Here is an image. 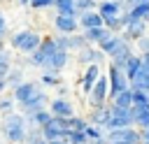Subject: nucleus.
<instances>
[{
	"instance_id": "f03ea898",
	"label": "nucleus",
	"mask_w": 149,
	"mask_h": 144,
	"mask_svg": "<svg viewBox=\"0 0 149 144\" xmlns=\"http://www.w3.org/2000/svg\"><path fill=\"white\" fill-rule=\"evenodd\" d=\"M68 118L65 116H54L51 114V118L42 125V137L47 139V142H51V139H65L68 137Z\"/></svg>"
},
{
	"instance_id": "c03bdc74",
	"label": "nucleus",
	"mask_w": 149,
	"mask_h": 144,
	"mask_svg": "<svg viewBox=\"0 0 149 144\" xmlns=\"http://www.w3.org/2000/svg\"><path fill=\"white\" fill-rule=\"evenodd\" d=\"M7 88H9V84H7V79H5V77H0V93H5Z\"/></svg>"
},
{
	"instance_id": "aec40b11",
	"label": "nucleus",
	"mask_w": 149,
	"mask_h": 144,
	"mask_svg": "<svg viewBox=\"0 0 149 144\" xmlns=\"http://www.w3.org/2000/svg\"><path fill=\"white\" fill-rule=\"evenodd\" d=\"M130 88L133 91H149V67H140V72L130 79Z\"/></svg>"
},
{
	"instance_id": "f704fd0d",
	"label": "nucleus",
	"mask_w": 149,
	"mask_h": 144,
	"mask_svg": "<svg viewBox=\"0 0 149 144\" xmlns=\"http://www.w3.org/2000/svg\"><path fill=\"white\" fill-rule=\"evenodd\" d=\"M9 67H12V56L5 49H0V77H7Z\"/></svg>"
},
{
	"instance_id": "39448f33",
	"label": "nucleus",
	"mask_w": 149,
	"mask_h": 144,
	"mask_svg": "<svg viewBox=\"0 0 149 144\" xmlns=\"http://www.w3.org/2000/svg\"><path fill=\"white\" fill-rule=\"evenodd\" d=\"M107 77H109V98H114L116 93L130 88V79L126 77V72H123L121 67L112 65V63H109V72H107Z\"/></svg>"
},
{
	"instance_id": "f257e3e1",
	"label": "nucleus",
	"mask_w": 149,
	"mask_h": 144,
	"mask_svg": "<svg viewBox=\"0 0 149 144\" xmlns=\"http://www.w3.org/2000/svg\"><path fill=\"white\" fill-rule=\"evenodd\" d=\"M40 42H42V37L35 30H19L16 35L9 37V46L16 49V51H21V53H26V56H30L40 46Z\"/></svg>"
},
{
	"instance_id": "7c9ffc66",
	"label": "nucleus",
	"mask_w": 149,
	"mask_h": 144,
	"mask_svg": "<svg viewBox=\"0 0 149 144\" xmlns=\"http://www.w3.org/2000/svg\"><path fill=\"white\" fill-rule=\"evenodd\" d=\"M5 79H7L9 88H16V86H19L21 81H23V72H21L19 67H14V70L9 67V72H7V77H5Z\"/></svg>"
},
{
	"instance_id": "864d4df0",
	"label": "nucleus",
	"mask_w": 149,
	"mask_h": 144,
	"mask_svg": "<svg viewBox=\"0 0 149 144\" xmlns=\"http://www.w3.org/2000/svg\"><path fill=\"white\" fill-rule=\"evenodd\" d=\"M142 144H149V142H142Z\"/></svg>"
},
{
	"instance_id": "393cba45",
	"label": "nucleus",
	"mask_w": 149,
	"mask_h": 144,
	"mask_svg": "<svg viewBox=\"0 0 149 144\" xmlns=\"http://www.w3.org/2000/svg\"><path fill=\"white\" fill-rule=\"evenodd\" d=\"M140 67H142V56H140V53H133V56L128 58V63H126L123 72H126V77H128V79H133V77L140 72Z\"/></svg>"
},
{
	"instance_id": "a878e982",
	"label": "nucleus",
	"mask_w": 149,
	"mask_h": 144,
	"mask_svg": "<svg viewBox=\"0 0 149 144\" xmlns=\"http://www.w3.org/2000/svg\"><path fill=\"white\" fill-rule=\"evenodd\" d=\"M133 118H135V125H137L140 130L149 128V107H142V109L133 107Z\"/></svg>"
},
{
	"instance_id": "e433bc0d",
	"label": "nucleus",
	"mask_w": 149,
	"mask_h": 144,
	"mask_svg": "<svg viewBox=\"0 0 149 144\" xmlns=\"http://www.w3.org/2000/svg\"><path fill=\"white\" fill-rule=\"evenodd\" d=\"M86 44H88V42H86V37H84V33H81V35H77V33L70 35V49H77V51H79V49H84Z\"/></svg>"
},
{
	"instance_id": "49530a36",
	"label": "nucleus",
	"mask_w": 149,
	"mask_h": 144,
	"mask_svg": "<svg viewBox=\"0 0 149 144\" xmlns=\"http://www.w3.org/2000/svg\"><path fill=\"white\" fill-rule=\"evenodd\" d=\"M142 142H149V128L142 130Z\"/></svg>"
},
{
	"instance_id": "2eb2a0df",
	"label": "nucleus",
	"mask_w": 149,
	"mask_h": 144,
	"mask_svg": "<svg viewBox=\"0 0 149 144\" xmlns=\"http://www.w3.org/2000/svg\"><path fill=\"white\" fill-rule=\"evenodd\" d=\"M98 26H105V19L98 9H91V12H81L79 14V28L81 30H88V28H98Z\"/></svg>"
},
{
	"instance_id": "9b49d317",
	"label": "nucleus",
	"mask_w": 149,
	"mask_h": 144,
	"mask_svg": "<svg viewBox=\"0 0 149 144\" xmlns=\"http://www.w3.org/2000/svg\"><path fill=\"white\" fill-rule=\"evenodd\" d=\"M98 77H100V63H91V65H86L84 67V74H81V91L88 95L91 93V88H93V84L98 81Z\"/></svg>"
},
{
	"instance_id": "0eeeda50",
	"label": "nucleus",
	"mask_w": 149,
	"mask_h": 144,
	"mask_svg": "<svg viewBox=\"0 0 149 144\" xmlns=\"http://www.w3.org/2000/svg\"><path fill=\"white\" fill-rule=\"evenodd\" d=\"M68 63H70V56H68V51H63V49H58L51 58H47V63L42 65L44 67V72H56V74H61L65 67H68Z\"/></svg>"
},
{
	"instance_id": "37998d69",
	"label": "nucleus",
	"mask_w": 149,
	"mask_h": 144,
	"mask_svg": "<svg viewBox=\"0 0 149 144\" xmlns=\"http://www.w3.org/2000/svg\"><path fill=\"white\" fill-rule=\"evenodd\" d=\"M56 91H58V95H61V98H68V93H70L65 84H58V86H56Z\"/></svg>"
},
{
	"instance_id": "a211bd4d",
	"label": "nucleus",
	"mask_w": 149,
	"mask_h": 144,
	"mask_svg": "<svg viewBox=\"0 0 149 144\" xmlns=\"http://www.w3.org/2000/svg\"><path fill=\"white\" fill-rule=\"evenodd\" d=\"M98 12L102 14V19L123 14V2H121V0H100V2H98Z\"/></svg>"
},
{
	"instance_id": "5701e85b",
	"label": "nucleus",
	"mask_w": 149,
	"mask_h": 144,
	"mask_svg": "<svg viewBox=\"0 0 149 144\" xmlns=\"http://www.w3.org/2000/svg\"><path fill=\"white\" fill-rule=\"evenodd\" d=\"M54 7H56V14H65V16H77V5L74 0H54Z\"/></svg>"
},
{
	"instance_id": "423d86ee",
	"label": "nucleus",
	"mask_w": 149,
	"mask_h": 144,
	"mask_svg": "<svg viewBox=\"0 0 149 144\" xmlns=\"http://www.w3.org/2000/svg\"><path fill=\"white\" fill-rule=\"evenodd\" d=\"M128 125H135L133 107H116V105H112V121H109L107 130H114V128H128Z\"/></svg>"
},
{
	"instance_id": "ea45409f",
	"label": "nucleus",
	"mask_w": 149,
	"mask_h": 144,
	"mask_svg": "<svg viewBox=\"0 0 149 144\" xmlns=\"http://www.w3.org/2000/svg\"><path fill=\"white\" fill-rule=\"evenodd\" d=\"M56 44H58V49H63V51H70V35L61 33V35L56 37Z\"/></svg>"
},
{
	"instance_id": "1a4fd4ad",
	"label": "nucleus",
	"mask_w": 149,
	"mask_h": 144,
	"mask_svg": "<svg viewBox=\"0 0 149 144\" xmlns=\"http://www.w3.org/2000/svg\"><path fill=\"white\" fill-rule=\"evenodd\" d=\"M126 42H130V39H126V37H123V35H119V33H112L105 42H100V44H98V49H100L105 56H109V58H112V56H114V53H116Z\"/></svg>"
},
{
	"instance_id": "a19ab883",
	"label": "nucleus",
	"mask_w": 149,
	"mask_h": 144,
	"mask_svg": "<svg viewBox=\"0 0 149 144\" xmlns=\"http://www.w3.org/2000/svg\"><path fill=\"white\" fill-rule=\"evenodd\" d=\"M30 7L33 9H49V7H54V0H30Z\"/></svg>"
},
{
	"instance_id": "f3484780",
	"label": "nucleus",
	"mask_w": 149,
	"mask_h": 144,
	"mask_svg": "<svg viewBox=\"0 0 149 144\" xmlns=\"http://www.w3.org/2000/svg\"><path fill=\"white\" fill-rule=\"evenodd\" d=\"M35 91H37V84H35V81H21V84L14 88V93H12V95H14L16 105H23V102L35 93Z\"/></svg>"
},
{
	"instance_id": "79ce46f5",
	"label": "nucleus",
	"mask_w": 149,
	"mask_h": 144,
	"mask_svg": "<svg viewBox=\"0 0 149 144\" xmlns=\"http://www.w3.org/2000/svg\"><path fill=\"white\" fill-rule=\"evenodd\" d=\"M137 49H140V53H147L149 51V35H142L137 39Z\"/></svg>"
},
{
	"instance_id": "a18cd8bd",
	"label": "nucleus",
	"mask_w": 149,
	"mask_h": 144,
	"mask_svg": "<svg viewBox=\"0 0 149 144\" xmlns=\"http://www.w3.org/2000/svg\"><path fill=\"white\" fill-rule=\"evenodd\" d=\"M140 56H142V65L149 67V51H147V53H140Z\"/></svg>"
},
{
	"instance_id": "dca6fc26",
	"label": "nucleus",
	"mask_w": 149,
	"mask_h": 144,
	"mask_svg": "<svg viewBox=\"0 0 149 144\" xmlns=\"http://www.w3.org/2000/svg\"><path fill=\"white\" fill-rule=\"evenodd\" d=\"M102 51L100 49H95L93 44H86L84 49H79V56H77V60L81 63V65H91V63H100L102 60Z\"/></svg>"
},
{
	"instance_id": "de8ad7c7",
	"label": "nucleus",
	"mask_w": 149,
	"mask_h": 144,
	"mask_svg": "<svg viewBox=\"0 0 149 144\" xmlns=\"http://www.w3.org/2000/svg\"><path fill=\"white\" fill-rule=\"evenodd\" d=\"M47 144H70L68 139H51V142H47Z\"/></svg>"
},
{
	"instance_id": "ddd939ff",
	"label": "nucleus",
	"mask_w": 149,
	"mask_h": 144,
	"mask_svg": "<svg viewBox=\"0 0 149 144\" xmlns=\"http://www.w3.org/2000/svg\"><path fill=\"white\" fill-rule=\"evenodd\" d=\"M142 35H147V21H142V19H133V21L126 23V28H123V37H126V39L137 42Z\"/></svg>"
},
{
	"instance_id": "f8f14e48",
	"label": "nucleus",
	"mask_w": 149,
	"mask_h": 144,
	"mask_svg": "<svg viewBox=\"0 0 149 144\" xmlns=\"http://www.w3.org/2000/svg\"><path fill=\"white\" fill-rule=\"evenodd\" d=\"M54 26L58 33H65V35H74L77 28H79V19L77 16H65V14H56L54 19Z\"/></svg>"
},
{
	"instance_id": "bb28decb",
	"label": "nucleus",
	"mask_w": 149,
	"mask_h": 144,
	"mask_svg": "<svg viewBox=\"0 0 149 144\" xmlns=\"http://www.w3.org/2000/svg\"><path fill=\"white\" fill-rule=\"evenodd\" d=\"M112 105L116 107H133V88H126L112 98Z\"/></svg>"
},
{
	"instance_id": "4468645a",
	"label": "nucleus",
	"mask_w": 149,
	"mask_h": 144,
	"mask_svg": "<svg viewBox=\"0 0 149 144\" xmlns=\"http://www.w3.org/2000/svg\"><path fill=\"white\" fill-rule=\"evenodd\" d=\"M49 111H51L54 116H65V118H68V116L74 114V107H72V102H70L68 98H61V95H58V98H54V100L49 102Z\"/></svg>"
},
{
	"instance_id": "c756f323",
	"label": "nucleus",
	"mask_w": 149,
	"mask_h": 144,
	"mask_svg": "<svg viewBox=\"0 0 149 144\" xmlns=\"http://www.w3.org/2000/svg\"><path fill=\"white\" fill-rule=\"evenodd\" d=\"M65 139H68L70 144H88V142H91V139L86 137V130H70Z\"/></svg>"
},
{
	"instance_id": "7ed1b4c3",
	"label": "nucleus",
	"mask_w": 149,
	"mask_h": 144,
	"mask_svg": "<svg viewBox=\"0 0 149 144\" xmlns=\"http://www.w3.org/2000/svg\"><path fill=\"white\" fill-rule=\"evenodd\" d=\"M107 98H109V77L100 74L88 93V102H91V107H102V105H107Z\"/></svg>"
},
{
	"instance_id": "72a5a7b5",
	"label": "nucleus",
	"mask_w": 149,
	"mask_h": 144,
	"mask_svg": "<svg viewBox=\"0 0 149 144\" xmlns=\"http://www.w3.org/2000/svg\"><path fill=\"white\" fill-rule=\"evenodd\" d=\"M88 121L86 118H79V116H68V130H86Z\"/></svg>"
},
{
	"instance_id": "09e8293b",
	"label": "nucleus",
	"mask_w": 149,
	"mask_h": 144,
	"mask_svg": "<svg viewBox=\"0 0 149 144\" xmlns=\"http://www.w3.org/2000/svg\"><path fill=\"white\" fill-rule=\"evenodd\" d=\"M5 35H7V26H2V28H0V42L5 39Z\"/></svg>"
},
{
	"instance_id": "8fccbe9b",
	"label": "nucleus",
	"mask_w": 149,
	"mask_h": 144,
	"mask_svg": "<svg viewBox=\"0 0 149 144\" xmlns=\"http://www.w3.org/2000/svg\"><path fill=\"white\" fill-rule=\"evenodd\" d=\"M2 26H7V21H5V14L0 12V28H2Z\"/></svg>"
},
{
	"instance_id": "9d476101",
	"label": "nucleus",
	"mask_w": 149,
	"mask_h": 144,
	"mask_svg": "<svg viewBox=\"0 0 149 144\" xmlns=\"http://www.w3.org/2000/svg\"><path fill=\"white\" fill-rule=\"evenodd\" d=\"M109 121H112V105L93 107V111L88 114V123H93V125H100V128H105V130H107Z\"/></svg>"
},
{
	"instance_id": "603ef678",
	"label": "nucleus",
	"mask_w": 149,
	"mask_h": 144,
	"mask_svg": "<svg viewBox=\"0 0 149 144\" xmlns=\"http://www.w3.org/2000/svg\"><path fill=\"white\" fill-rule=\"evenodd\" d=\"M109 144H128V142H109Z\"/></svg>"
},
{
	"instance_id": "c85d7f7f",
	"label": "nucleus",
	"mask_w": 149,
	"mask_h": 144,
	"mask_svg": "<svg viewBox=\"0 0 149 144\" xmlns=\"http://www.w3.org/2000/svg\"><path fill=\"white\" fill-rule=\"evenodd\" d=\"M133 107H149V91H133Z\"/></svg>"
},
{
	"instance_id": "3c124183",
	"label": "nucleus",
	"mask_w": 149,
	"mask_h": 144,
	"mask_svg": "<svg viewBox=\"0 0 149 144\" xmlns=\"http://www.w3.org/2000/svg\"><path fill=\"white\" fill-rule=\"evenodd\" d=\"M19 5H23V7H30V0H19Z\"/></svg>"
},
{
	"instance_id": "5fc2aeb1",
	"label": "nucleus",
	"mask_w": 149,
	"mask_h": 144,
	"mask_svg": "<svg viewBox=\"0 0 149 144\" xmlns=\"http://www.w3.org/2000/svg\"><path fill=\"white\" fill-rule=\"evenodd\" d=\"M121 2H128V0H121Z\"/></svg>"
},
{
	"instance_id": "c9c22d12",
	"label": "nucleus",
	"mask_w": 149,
	"mask_h": 144,
	"mask_svg": "<svg viewBox=\"0 0 149 144\" xmlns=\"http://www.w3.org/2000/svg\"><path fill=\"white\" fill-rule=\"evenodd\" d=\"M107 132H105V128H100V125H93V123H88L86 125V137L93 142V139H100V137H105Z\"/></svg>"
},
{
	"instance_id": "58836bf2",
	"label": "nucleus",
	"mask_w": 149,
	"mask_h": 144,
	"mask_svg": "<svg viewBox=\"0 0 149 144\" xmlns=\"http://www.w3.org/2000/svg\"><path fill=\"white\" fill-rule=\"evenodd\" d=\"M14 105H16L14 95H12V98H2V100H0V111H2V114H9V111H14Z\"/></svg>"
},
{
	"instance_id": "20e7f679",
	"label": "nucleus",
	"mask_w": 149,
	"mask_h": 144,
	"mask_svg": "<svg viewBox=\"0 0 149 144\" xmlns=\"http://www.w3.org/2000/svg\"><path fill=\"white\" fill-rule=\"evenodd\" d=\"M107 142H128V144H142V130L140 128H114L107 130Z\"/></svg>"
},
{
	"instance_id": "cd10ccee",
	"label": "nucleus",
	"mask_w": 149,
	"mask_h": 144,
	"mask_svg": "<svg viewBox=\"0 0 149 144\" xmlns=\"http://www.w3.org/2000/svg\"><path fill=\"white\" fill-rule=\"evenodd\" d=\"M40 51L47 56V58H51L56 51H58V44H56V37H42V42H40Z\"/></svg>"
},
{
	"instance_id": "6ab92c4d",
	"label": "nucleus",
	"mask_w": 149,
	"mask_h": 144,
	"mask_svg": "<svg viewBox=\"0 0 149 144\" xmlns=\"http://www.w3.org/2000/svg\"><path fill=\"white\" fill-rule=\"evenodd\" d=\"M109 35H112V30L105 28V26H98V28H88V30H84V37H86L88 44H100V42H105Z\"/></svg>"
},
{
	"instance_id": "2f4dec72",
	"label": "nucleus",
	"mask_w": 149,
	"mask_h": 144,
	"mask_svg": "<svg viewBox=\"0 0 149 144\" xmlns=\"http://www.w3.org/2000/svg\"><path fill=\"white\" fill-rule=\"evenodd\" d=\"M40 84H42L44 88H56V86L61 84V77H58L56 72H44L42 79H40Z\"/></svg>"
},
{
	"instance_id": "6e6552de",
	"label": "nucleus",
	"mask_w": 149,
	"mask_h": 144,
	"mask_svg": "<svg viewBox=\"0 0 149 144\" xmlns=\"http://www.w3.org/2000/svg\"><path fill=\"white\" fill-rule=\"evenodd\" d=\"M47 100H49L47 93H44L42 88H37V91H35L23 105H19V107H21V111L28 116V114H33V111H37V109H44V107H47Z\"/></svg>"
},
{
	"instance_id": "4c0bfd02",
	"label": "nucleus",
	"mask_w": 149,
	"mask_h": 144,
	"mask_svg": "<svg viewBox=\"0 0 149 144\" xmlns=\"http://www.w3.org/2000/svg\"><path fill=\"white\" fill-rule=\"evenodd\" d=\"M74 5H77V12H79V14H81V12L98 9V2H95V0H74Z\"/></svg>"
},
{
	"instance_id": "473e14b6",
	"label": "nucleus",
	"mask_w": 149,
	"mask_h": 144,
	"mask_svg": "<svg viewBox=\"0 0 149 144\" xmlns=\"http://www.w3.org/2000/svg\"><path fill=\"white\" fill-rule=\"evenodd\" d=\"M105 28H109L112 33H119V30L123 28V16H121V14H116V16H107V19H105Z\"/></svg>"
},
{
	"instance_id": "b1692460",
	"label": "nucleus",
	"mask_w": 149,
	"mask_h": 144,
	"mask_svg": "<svg viewBox=\"0 0 149 144\" xmlns=\"http://www.w3.org/2000/svg\"><path fill=\"white\" fill-rule=\"evenodd\" d=\"M26 118H28V125H40V128H42V125H44V123H47V121L51 118V111H49V109L44 107V109H37V111L28 114Z\"/></svg>"
},
{
	"instance_id": "412c9836",
	"label": "nucleus",
	"mask_w": 149,
	"mask_h": 144,
	"mask_svg": "<svg viewBox=\"0 0 149 144\" xmlns=\"http://www.w3.org/2000/svg\"><path fill=\"white\" fill-rule=\"evenodd\" d=\"M2 135H5V139L9 144H21V142H26V125L7 128V130H2Z\"/></svg>"
},
{
	"instance_id": "4be33fe9",
	"label": "nucleus",
	"mask_w": 149,
	"mask_h": 144,
	"mask_svg": "<svg viewBox=\"0 0 149 144\" xmlns=\"http://www.w3.org/2000/svg\"><path fill=\"white\" fill-rule=\"evenodd\" d=\"M130 56H133V49H130V44L126 42V44H123V46H121V49H119V51L112 56V65H116V67H121V70H123Z\"/></svg>"
}]
</instances>
